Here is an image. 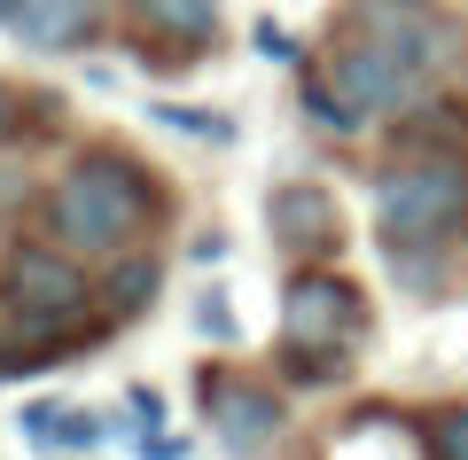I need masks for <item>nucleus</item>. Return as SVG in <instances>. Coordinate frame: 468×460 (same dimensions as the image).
<instances>
[{
  "label": "nucleus",
  "instance_id": "obj_15",
  "mask_svg": "<svg viewBox=\"0 0 468 460\" xmlns=\"http://www.w3.org/2000/svg\"><path fill=\"white\" fill-rule=\"evenodd\" d=\"M196 328L211 336V344H234V305H227V296H203V305H196Z\"/></svg>",
  "mask_w": 468,
  "mask_h": 460
},
{
  "label": "nucleus",
  "instance_id": "obj_18",
  "mask_svg": "<svg viewBox=\"0 0 468 460\" xmlns=\"http://www.w3.org/2000/svg\"><path fill=\"white\" fill-rule=\"evenodd\" d=\"M8 133H16V102L0 94V141H8Z\"/></svg>",
  "mask_w": 468,
  "mask_h": 460
},
{
  "label": "nucleus",
  "instance_id": "obj_7",
  "mask_svg": "<svg viewBox=\"0 0 468 460\" xmlns=\"http://www.w3.org/2000/svg\"><path fill=\"white\" fill-rule=\"evenodd\" d=\"M266 219H273V242L297 250V258H328V250H344V219H335V196H328V187H313V180L273 187Z\"/></svg>",
  "mask_w": 468,
  "mask_h": 460
},
{
  "label": "nucleus",
  "instance_id": "obj_3",
  "mask_svg": "<svg viewBox=\"0 0 468 460\" xmlns=\"http://www.w3.org/2000/svg\"><path fill=\"white\" fill-rule=\"evenodd\" d=\"M367 336V296L351 289L344 273H297L282 296V344H289V367L304 382H328L344 367V351Z\"/></svg>",
  "mask_w": 468,
  "mask_h": 460
},
{
  "label": "nucleus",
  "instance_id": "obj_8",
  "mask_svg": "<svg viewBox=\"0 0 468 460\" xmlns=\"http://www.w3.org/2000/svg\"><path fill=\"white\" fill-rule=\"evenodd\" d=\"M203 406H211L218 437H227L234 453H258V444L282 429V398L258 390V382H203Z\"/></svg>",
  "mask_w": 468,
  "mask_h": 460
},
{
  "label": "nucleus",
  "instance_id": "obj_17",
  "mask_svg": "<svg viewBox=\"0 0 468 460\" xmlns=\"http://www.w3.org/2000/svg\"><path fill=\"white\" fill-rule=\"evenodd\" d=\"M32 8H39V0H0V24H8V32H16V24L32 16Z\"/></svg>",
  "mask_w": 468,
  "mask_h": 460
},
{
  "label": "nucleus",
  "instance_id": "obj_16",
  "mask_svg": "<svg viewBox=\"0 0 468 460\" xmlns=\"http://www.w3.org/2000/svg\"><path fill=\"white\" fill-rule=\"evenodd\" d=\"M94 437H101L94 413H63V422H55V444H94Z\"/></svg>",
  "mask_w": 468,
  "mask_h": 460
},
{
  "label": "nucleus",
  "instance_id": "obj_11",
  "mask_svg": "<svg viewBox=\"0 0 468 460\" xmlns=\"http://www.w3.org/2000/svg\"><path fill=\"white\" fill-rule=\"evenodd\" d=\"M149 296H156V258H125L110 281H101V305H110L117 320H133Z\"/></svg>",
  "mask_w": 468,
  "mask_h": 460
},
{
  "label": "nucleus",
  "instance_id": "obj_9",
  "mask_svg": "<svg viewBox=\"0 0 468 460\" xmlns=\"http://www.w3.org/2000/svg\"><path fill=\"white\" fill-rule=\"evenodd\" d=\"M16 39H24V48H39V55L86 48V39H94V0H39L32 16L16 24Z\"/></svg>",
  "mask_w": 468,
  "mask_h": 460
},
{
  "label": "nucleus",
  "instance_id": "obj_2",
  "mask_svg": "<svg viewBox=\"0 0 468 460\" xmlns=\"http://www.w3.org/2000/svg\"><path fill=\"white\" fill-rule=\"evenodd\" d=\"M375 227L390 250H437L468 227V156L421 148L375 180Z\"/></svg>",
  "mask_w": 468,
  "mask_h": 460
},
{
  "label": "nucleus",
  "instance_id": "obj_4",
  "mask_svg": "<svg viewBox=\"0 0 468 460\" xmlns=\"http://www.w3.org/2000/svg\"><path fill=\"white\" fill-rule=\"evenodd\" d=\"M320 79L359 110V125H367V117H399V110H414V102L430 94V79H421L414 63H399L390 48H375L367 32H344V39H335V55H328Z\"/></svg>",
  "mask_w": 468,
  "mask_h": 460
},
{
  "label": "nucleus",
  "instance_id": "obj_5",
  "mask_svg": "<svg viewBox=\"0 0 468 460\" xmlns=\"http://www.w3.org/2000/svg\"><path fill=\"white\" fill-rule=\"evenodd\" d=\"M351 32H367L375 48H390L399 63H414L421 79H437V70L452 63V24L437 0H359L351 8Z\"/></svg>",
  "mask_w": 468,
  "mask_h": 460
},
{
  "label": "nucleus",
  "instance_id": "obj_1",
  "mask_svg": "<svg viewBox=\"0 0 468 460\" xmlns=\"http://www.w3.org/2000/svg\"><path fill=\"white\" fill-rule=\"evenodd\" d=\"M149 219H156L149 172L125 165V156H110V148L79 156V165L55 180V196H48V234L70 258H117Z\"/></svg>",
  "mask_w": 468,
  "mask_h": 460
},
{
  "label": "nucleus",
  "instance_id": "obj_10",
  "mask_svg": "<svg viewBox=\"0 0 468 460\" xmlns=\"http://www.w3.org/2000/svg\"><path fill=\"white\" fill-rule=\"evenodd\" d=\"M133 8H141V16H149L165 39H180V48L218 39V8H211V0H133Z\"/></svg>",
  "mask_w": 468,
  "mask_h": 460
},
{
  "label": "nucleus",
  "instance_id": "obj_12",
  "mask_svg": "<svg viewBox=\"0 0 468 460\" xmlns=\"http://www.w3.org/2000/svg\"><path fill=\"white\" fill-rule=\"evenodd\" d=\"M297 102H304V117H313V125H328V133H359V110H351V102L335 94L328 79H304Z\"/></svg>",
  "mask_w": 468,
  "mask_h": 460
},
{
  "label": "nucleus",
  "instance_id": "obj_13",
  "mask_svg": "<svg viewBox=\"0 0 468 460\" xmlns=\"http://www.w3.org/2000/svg\"><path fill=\"white\" fill-rule=\"evenodd\" d=\"M430 460H468V406H445L430 422Z\"/></svg>",
  "mask_w": 468,
  "mask_h": 460
},
{
  "label": "nucleus",
  "instance_id": "obj_6",
  "mask_svg": "<svg viewBox=\"0 0 468 460\" xmlns=\"http://www.w3.org/2000/svg\"><path fill=\"white\" fill-rule=\"evenodd\" d=\"M8 305L32 328H63L70 313H86V265L70 250H16L8 258Z\"/></svg>",
  "mask_w": 468,
  "mask_h": 460
},
{
  "label": "nucleus",
  "instance_id": "obj_14",
  "mask_svg": "<svg viewBox=\"0 0 468 460\" xmlns=\"http://www.w3.org/2000/svg\"><path fill=\"white\" fill-rule=\"evenodd\" d=\"M156 125H172V133H196V141H234V125L227 117H211V110H156Z\"/></svg>",
  "mask_w": 468,
  "mask_h": 460
}]
</instances>
